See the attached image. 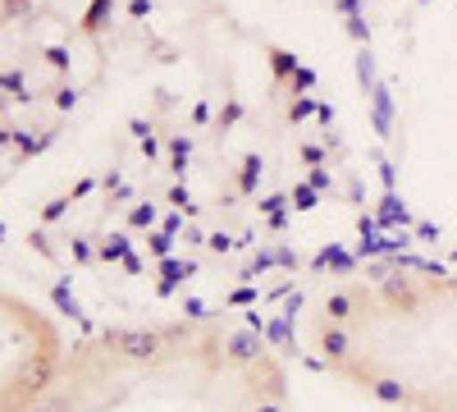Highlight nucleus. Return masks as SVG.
<instances>
[{
	"label": "nucleus",
	"mask_w": 457,
	"mask_h": 412,
	"mask_svg": "<svg viewBox=\"0 0 457 412\" xmlns=\"http://www.w3.org/2000/svg\"><path fill=\"white\" fill-rule=\"evenodd\" d=\"M64 353L55 330L28 303L0 293V412H23L55 381Z\"/></svg>",
	"instance_id": "nucleus-3"
},
{
	"label": "nucleus",
	"mask_w": 457,
	"mask_h": 412,
	"mask_svg": "<svg viewBox=\"0 0 457 412\" xmlns=\"http://www.w3.org/2000/svg\"><path fill=\"white\" fill-rule=\"evenodd\" d=\"M23 412H288V371L256 321L114 325L64 353L46 394Z\"/></svg>",
	"instance_id": "nucleus-1"
},
{
	"label": "nucleus",
	"mask_w": 457,
	"mask_h": 412,
	"mask_svg": "<svg viewBox=\"0 0 457 412\" xmlns=\"http://www.w3.org/2000/svg\"><path fill=\"white\" fill-rule=\"evenodd\" d=\"M312 353L329 376L398 412H457V280L366 266L320 293Z\"/></svg>",
	"instance_id": "nucleus-2"
},
{
	"label": "nucleus",
	"mask_w": 457,
	"mask_h": 412,
	"mask_svg": "<svg viewBox=\"0 0 457 412\" xmlns=\"http://www.w3.org/2000/svg\"><path fill=\"white\" fill-rule=\"evenodd\" d=\"M32 5H37V0H0V28H10V23L28 19Z\"/></svg>",
	"instance_id": "nucleus-4"
}]
</instances>
